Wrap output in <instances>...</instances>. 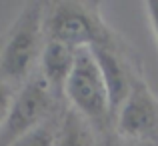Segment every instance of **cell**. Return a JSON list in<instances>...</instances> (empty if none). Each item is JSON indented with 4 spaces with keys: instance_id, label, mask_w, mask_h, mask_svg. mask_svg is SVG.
<instances>
[{
    "instance_id": "6da1fadb",
    "label": "cell",
    "mask_w": 158,
    "mask_h": 146,
    "mask_svg": "<svg viewBox=\"0 0 158 146\" xmlns=\"http://www.w3.org/2000/svg\"><path fill=\"white\" fill-rule=\"evenodd\" d=\"M44 8L40 2L26 4L0 48V80L16 88L32 78L42 56Z\"/></svg>"
},
{
    "instance_id": "7a4b0ae2",
    "label": "cell",
    "mask_w": 158,
    "mask_h": 146,
    "mask_svg": "<svg viewBox=\"0 0 158 146\" xmlns=\"http://www.w3.org/2000/svg\"><path fill=\"white\" fill-rule=\"evenodd\" d=\"M72 110L84 116L88 122H106L112 112L110 96L102 70L90 48H78L76 62L64 86Z\"/></svg>"
},
{
    "instance_id": "3957f363",
    "label": "cell",
    "mask_w": 158,
    "mask_h": 146,
    "mask_svg": "<svg viewBox=\"0 0 158 146\" xmlns=\"http://www.w3.org/2000/svg\"><path fill=\"white\" fill-rule=\"evenodd\" d=\"M48 40L72 48H94L106 44V30L98 16L76 2H60L44 20Z\"/></svg>"
},
{
    "instance_id": "277c9868",
    "label": "cell",
    "mask_w": 158,
    "mask_h": 146,
    "mask_svg": "<svg viewBox=\"0 0 158 146\" xmlns=\"http://www.w3.org/2000/svg\"><path fill=\"white\" fill-rule=\"evenodd\" d=\"M52 90L42 76H32L16 92L8 120L0 132V146H10L16 138L44 124L52 106Z\"/></svg>"
},
{
    "instance_id": "5b68a950",
    "label": "cell",
    "mask_w": 158,
    "mask_h": 146,
    "mask_svg": "<svg viewBox=\"0 0 158 146\" xmlns=\"http://www.w3.org/2000/svg\"><path fill=\"white\" fill-rule=\"evenodd\" d=\"M118 134L144 144L158 140V100L140 80L118 108Z\"/></svg>"
},
{
    "instance_id": "8992f818",
    "label": "cell",
    "mask_w": 158,
    "mask_h": 146,
    "mask_svg": "<svg viewBox=\"0 0 158 146\" xmlns=\"http://www.w3.org/2000/svg\"><path fill=\"white\" fill-rule=\"evenodd\" d=\"M90 50H92L94 58H96L98 66H100V70H102V76H104L106 88H108V96H110L112 110H114V108H120L122 102L126 100V96L130 94L132 86H134L126 64L120 60V56L114 50L108 48V44L94 46Z\"/></svg>"
},
{
    "instance_id": "52a82bcc",
    "label": "cell",
    "mask_w": 158,
    "mask_h": 146,
    "mask_svg": "<svg viewBox=\"0 0 158 146\" xmlns=\"http://www.w3.org/2000/svg\"><path fill=\"white\" fill-rule=\"evenodd\" d=\"M78 48H72L68 44L56 42V40H46L40 56V76L44 78L52 92H64L66 80L76 62Z\"/></svg>"
},
{
    "instance_id": "ba28073f",
    "label": "cell",
    "mask_w": 158,
    "mask_h": 146,
    "mask_svg": "<svg viewBox=\"0 0 158 146\" xmlns=\"http://www.w3.org/2000/svg\"><path fill=\"white\" fill-rule=\"evenodd\" d=\"M54 146H96L88 120L70 108L64 116V124H62L60 134L56 136Z\"/></svg>"
},
{
    "instance_id": "9c48e42d",
    "label": "cell",
    "mask_w": 158,
    "mask_h": 146,
    "mask_svg": "<svg viewBox=\"0 0 158 146\" xmlns=\"http://www.w3.org/2000/svg\"><path fill=\"white\" fill-rule=\"evenodd\" d=\"M54 144H56V134H54L52 126H48L44 122L40 126H36L34 130L16 138L10 146H54Z\"/></svg>"
},
{
    "instance_id": "30bf717a",
    "label": "cell",
    "mask_w": 158,
    "mask_h": 146,
    "mask_svg": "<svg viewBox=\"0 0 158 146\" xmlns=\"http://www.w3.org/2000/svg\"><path fill=\"white\" fill-rule=\"evenodd\" d=\"M16 92H18V90L12 84L0 80V132H2L4 124H6V120H8V114H10V108H12V104H14Z\"/></svg>"
},
{
    "instance_id": "8fae6325",
    "label": "cell",
    "mask_w": 158,
    "mask_h": 146,
    "mask_svg": "<svg viewBox=\"0 0 158 146\" xmlns=\"http://www.w3.org/2000/svg\"><path fill=\"white\" fill-rule=\"evenodd\" d=\"M144 6H146L148 18H150V24H152V32H154L156 42H158V0H148Z\"/></svg>"
},
{
    "instance_id": "7c38bea8",
    "label": "cell",
    "mask_w": 158,
    "mask_h": 146,
    "mask_svg": "<svg viewBox=\"0 0 158 146\" xmlns=\"http://www.w3.org/2000/svg\"><path fill=\"white\" fill-rule=\"evenodd\" d=\"M96 146H120V140L112 134H106L100 140H96Z\"/></svg>"
},
{
    "instance_id": "4fadbf2b",
    "label": "cell",
    "mask_w": 158,
    "mask_h": 146,
    "mask_svg": "<svg viewBox=\"0 0 158 146\" xmlns=\"http://www.w3.org/2000/svg\"><path fill=\"white\" fill-rule=\"evenodd\" d=\"M142 146H154V144H142Z\"/></svg>"
},
{
    "instance_id": "5bb4252c",
    "label": "cell",
    "mask_w": 158,
    "mask_h": 146,
    "mask_svg": "<svg viewBox=\"0 0 158 146\" xmlns=\"http://www.w3.org/2000/svg\"><path fill=\"white\" fill-rule=\"evenodd\" d=\"M0 48H2V40H0Z\"/></svg>"
}]
</instances>
